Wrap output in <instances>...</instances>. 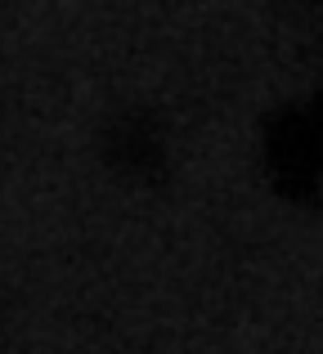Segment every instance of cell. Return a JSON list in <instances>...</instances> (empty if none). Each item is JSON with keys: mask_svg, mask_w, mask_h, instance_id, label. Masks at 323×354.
Returning a JSON list of instances; mask_svg holds the SVG:
<instances>
[{"mask_svg": "<svg viewBox=\"0 0 323 354\" xmlns=\"http://www.w3.org/2000/svg\"><path fill=\"white\" fill-rule=\"evenodd\" d=\"M265 162H270V175L288 198L297 202H315L323 198V144L315 117L306 108H283L279 117L265 130Z\"/></svg>", "mask_w": 323, "mask_h": 354, "instance_id": "cell-1", "label": "cell"}, {"mask_svg": "<svg viewBox=\"0 0 323 354\" xmlns=\"http://www.w3.org/2000/svg\"><path fill=\"white\" fill-rule=\"evenodd\" d=\"M104 157L122 180H135V184H153L162 180L166 171V139L158 130V121L149 113H122L113 117L104 135Z\"/></svg>", "mask_w": 323, "mask_h": 354, "instance_id": "cell-2", "label": "cell"}, {"mask_svg": "<svg viewBox=\"0 0 323 354\" xmlns=\"http://www.w3.org/2000/svg\"><path fill=\"white\" fill-rule=\"evenodd\" d=\"M310 117H315V130H319V144H323V95L310 104Z\"/></svg>", "mask_w": 323, "mask_h": 354, "instance_id": "cell-3", "label": "cell"}]
</instances>
